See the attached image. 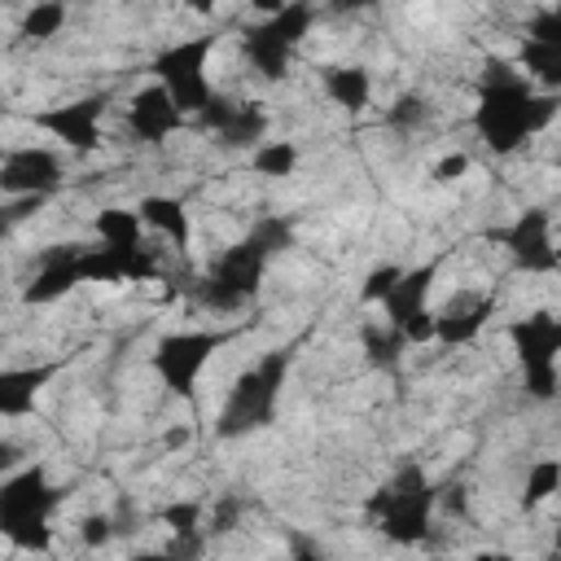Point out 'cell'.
Segmentation results:
<instances>
[{
	"mask_svg": "<svg viewBox=\"0 0 561 561\" xmlns=\"http://www.w3.org/2000/svg\"><path fill=\"white\" fill-rule=\"evenodd\" d=\"M237 517H241V500H237V495H224V500L210 508V522H202L206 539H210V535H228V530L237 526Z\"/></svg>",
	"mask_w": 561,
	"mask_h": 561,
	"instance_id": "30",
	"label": "cell"
},
{
	"mask_svg": "<svg viewBox=\"0 0 561 561\" xmlns=\"http://www.w3.org/2000/svg\"><path fill=\"white\" fill-rule=\"evenodd\" d=\"M373 4H381V0H329L333 13H359V9H373Z\"/></svg>",
	"mask_w": 561,
	"mask_h": 561,
	"instance_id": "36",
	"label": "cell"
},
{
	"mask_svg": "<svg viewBox=\"0 0 561 561\" xmlns=\"http://www.w3.org/2000/svg\"><path fill=\"white\" fill-rule=\"evenodd\" d=\"M184 438H188V434H184V430H171V434H167V447H180V443H184Z\"/></svg>",
	"mask_w": 561,
	"mask_h": 561,
	"instance_id": "39",
	"label": "cell"
},
{
	"mask_svg": "<svg viewBox=\"0 0 561 561\" xmlns=\"http://www.w3.org/2000/svg\"><path fill=\"white\" fill-rule=\"evenodd\" d=\"M75 285H83V245H53L39 254V267H35L31 285L22 289V302L44 307V302H57L61 294H70Z\"/></svg>",
	"mask_w": 561,
	"mask_h": 561,
	"instance_id": "14",
	"label": "cell"
},
{
	"mask_svg": "<svg viewBox=\"0 0 561 561\" xmlns=\"http://www.w3.org/2000/svg\"><path fill=\"white\" fill-rule=\"evenodd\" d=\"M324 92L333 105H342L346 114H359L368 110V96H373V79L364 66H324Z\"/></svg>",
	"mask_w": 561,
	"mask_h": 561,
	"instance_id": "20",
	"label": "cell"
},
{
	"mask_svg": "<svg viewBox=\"0 0 561 561\" xmlns=\"http://www.w3.org/2000/svg\"><path fill=\"white\" fill-rule=\"evenodd\" d=\"M557 105H561L557 92H535L522 70L491 57L482 70V83H478L473 127L491 153H513L526 136L543 131L557 118Z\"/></svg>",
	"mask_w": 561,
	"mask_h": 561,
	"instance_id": "1",
	"label": "cell"
},
{
	"mask_svg": "<svg viewBox=\"0 0 561 561\" xmlns=\"http://www.w3.org/2000/svg\"><path fill=\"white\" fill-rule=\"evenodd\" d=\"M215 4H219V0H188V9H193V13H202V18H210V13H215Z\"/></svg>",
	"mask_w": 561,
	"mask_h": 561,
	"instance_id": "37",
	"label": "cell"
},
{
	"mask_svg": "<svg viewBox=\"0 0 561 561\" xmlns=\"http://www.w3.org/2000/svg\"><path fill=\"white\" fill-rule=\"evenodd\" d=\"M39 206H44L39 193H4V202H0V237H13V228L26 224Z\"/></svg>",
	"mask_w": 561,
	"mask_h": 561,
	"instance_id": "29",
	"label": "cell"
},
{
	"mask_svg": "<svg viewBox=\"0 0 561 561\" xmlns=\"http://www.w3.org/2000/svg\"><path fill=\"white\" fill-rule=\"evenodd\" d=\"M522 66H526V79L543 83L548 92L561 88V39H522Z\"/></svg>",
	"mask_w": 561,
	"mask_h": 561,
	"instance_id": "22",
	"label": "cell"
},
{
	"mask_svg": "<svg viewBox=\"0 0 561 561\" xmlns=\"http://www.w3.org/2000/svg\"><path fill=\"white\" fill-rule=\"evenodd\" d=\"M96 237L105 245H118V250L140 245V215L123 210V206H105V210H96Z\"/></svg>",
	"mask_w": 561,
	"mask_h": 561,
	"instance_id": "23",
	"label": "cell"
},
{
	"mask_svg": "<svg viewBox=\"0 0 561 561\" xmlns=\"http://www.w3.org/2000/svg\"><path fill=\"white\" fill-rule=\"evenodd\" d=\"M61 26H66V4H61V0H39V4H31V13L22 18V39L44 44V39H53Z\"/></svg>",
	"mask_w": 561,
	"mask_h": 561,
	"instance_id": "25",
	"label": "cell"
},
{
	"mask_svg": "<svg viewBox=\"0 0 561 561\" xmlns=\"http://www.w3.org/2000/svg\"><path fill=\"white\" fill-rule=\"evenodd\" d=\"M79 539H83L88 548L110 543V539H114V517H110V513H88V517L79 522Z\"/></svg>",
	"mask_w": 561,
	"mask_h": 561,
	"instance_id": "31",
	"label": "cell"
},
{
	"mask_svg": "<svg viewBox=\"0 0 561 561\" xmlns=\"http://www.w3.org/2000/svg\"><path fill=\"white\" fill-rule=\"evenodd\" d=\"M491 316H495V298H486V294H456L443 311H434V337L443 346H465V342H473L486 329Z\"/></svg>",
	"mask_w": 561,
	"mask_h": 561,
	"instance_id": "16",
	"label": "cell"
},
{
	"mask_svg": "<svg viewBox=\"0 0 561 561\" xmlns=\"http://www.w3.org/2000/svg\"><path fill=\"white\" fill-rule=\"evenodd\" d=\"M486 241L504 245L517 267L526 272H557V245H552V215L543 206H526L513 224L491 228Z\"/></svg>",
	"mask_w": 561,
	"mask_h": 561,
	"instance_id": "11",
	"label": "cell"
},
{
	"mask_svg": "<svg viewBox=\"0 0 561 561\" xmlns=\"http://www.w3.org/2000/svg\"><path fill=\"white\" fill-rule=\"evenodd\" d=\"M61 373V359L31 364V368H0V416H31L39 390Z\"/></svg>",
	"mask_w": 561,
	"mask_h": 561,
	"instance_id": "17",
	"label": "cell"
},
{
	"mask_svg": "<svg viewBox=\"0 0 561 561\" xmlns=\"http://www.w3.org/2000/svg\"><path fill=\"white\" fill-rule=\"evenodd\" d=\"M311 22H316V4L285 0L276 13H267L263 22L241 31V57L250 61V70H259L263 79L276 83V79H285V70H289L302 35L311 31Z\"/></svg>",
	"mask_w": 561,
	"mask_h": 561,
	"instance_id": "6",
	"label": "cell"
},
{
	"mask_svg": "<svg viewBox=\"0 0 561 561\" xmlns=\"http://www.w3.org/2000/svg\"><path fill=\"white\" fill-rule=\"evenodd\" d=\"M22 456H26V451H22V447H18L13 438H0V473L18 469V465H22Z\"/></svg>",
	"mask_w": 561,
	"mask_h": 561,
	"instance_id": "35",
	"label": "cell"
},
{
	"mask_svg": "<svg viewBox=\"0 0 561 561\" xmlns=\"http://www.w3.org/2000/svg\"><path fill=\"white\" fill-rule=\"evenodd\" d=\"M298 167V145L294 140H267L254 149V171L259 175H294Z\"/></svg>",
	"mask_w": 561,
	"mask_h": 561,
	"instance_id": "28",
	"label": "cell"
},
{
	"mask_svg": "<svg viewBox=\"0 0 561 561\" xmlns=\"http://www.w3.org/2000/svg\"><path fill=\"white\" fill-rule=\"evenodd\" d=\"M61 180H66V167L44 145H18L0 158V193H39V197H48L53 188H61Z\"/></svg>",
	"mask_w": 561,
	"mask_h": 561,
	"instance_id": "13",
	"label": "cell"
},
{
	"mask_svg": "<svg viewBox=\"0 0 561 561\" xmlns=\"http://www.w3.org/2000/svg\"><path fill=\"white\" fill-rule=\"evenodd\" d=\"M526 35L530 39H561V9H539L526 22Z\"/></svg>",
	"mask_w": 561,
	"mask_h": 561,
	"instance_id": "33",
	"label": "cell"
},
{
	"mask_svg": "<svg viewBox=\"0 0 561 561\" xmlns=\"http://www.w3.org/2000/svg\"><path fill=\"white\" fill-rule=\"evenodd\" d=\"M403 346H408V337L390 324V329H381V324H368L364 329V351H368V359L377 364V368H394L399 359H403Z\"/></svg>",
	"mask_w": 561,
	"mask_h": 561,
	"instance_id": "26",
	"label": "cell"
},
{
	"mask_svg": "<svg viewBox=\"0 0 561 561\" xmlns=\"http://www.w3.org/2000/svg\"><path fill=\"white\" fill-rule=\"evenodd\" d=\"M561 486V465L552 460V456H543V460H535L530 469H526V491H522V504L526 508H535V504H543L552 491Z\"/></svg>",
	"mask_w": 561,
	"mask_h": 561,
	"instance_id": "27",
	"label": "cell"
},
{
	"mask_svg": "<svg viewBox=\"0 0 561 561\" xmlns=\"http://www.w3.org/2000/svg\"><path fill=\"white\" fill-rule=\"evenodd\" d=\"M105 92H92V96H79V101H61V105H48L39 114H31V123L48 136H57L61 145H70L75 153H96L101 149V114H105Z\"/></svg>",
	"mask_w": 561,
	"mask_h": 561,
	"instance_id": "12",
	"label": "cell"
},
{
	"mask_svg": "<svg viewBox=\"0 0 561 561\" xmlns=\"http://www.w3.org/2000/svg\"><path fill=\"white\" fill-rule=\"evenodd\" d=\"M136 215H140V224H149L153 232H162L175 250H188V237H193V228H188V210H184V202H175V197H140V206H136Z\"/></svg>",
	"mask_w": 561,
	"mask_h": 561,
	"instance_id": "18",
	"label": "cell"
},
{
	"mask_svg": "<svg viewBox=\"0 0 561 561\" xmlns=\"http://www.w3.org/2000/svg\"><path fill=\"white\" fill-rule=\"evenodd\" d=\"M250 4H254V9H263V13H276L285 0H250Z\"/></svg>",
	"mask_w": 561,
	"mask_h": 561,
	"instance_id": "38",
	"label": "cell"
},
{
	"mask_svg": "<svg viewBox=\"0 0 561 561\" xmlns=\"http://www.w3.org/2000/svg\"><path fill=\"white\" fill-rule=\"evenodd\" d=\"M430 118H434V105H430L425 96H416V92H403V96L386 110V127H394V131H403V136H416L421 127H430Z\"/></svg>",
	"mask_w": 561,
	"mask_h": 561,
	"instance_id": "24",
	"label": "cell"
},
{
	"mask_svg": "<svg viewBox=\"0 0 561 561\" xmlns=\"http://www.w3.org/2000/svg\"><path fill=\"white\" fill-rule=\"evenodd\" d=\"M294 342L289 346H276L267 351L254 368H245L224 408H219V421H215V434L219 438H245L254 430H267L276 421V403H280V390H285V377H289V364H294Z\"/></svg>",
	"mask_w": 561,
	"mask_h": 561,
	"instance_id": "3",
	"label": "cell"
},
{
	"mask_svg": "<svg viewBox=\"0 0 561 561\" xmlns=\"http://www.w3.org/2000/svg\"><path fill=\"white\" fill-rule=\"evenodd\" d=\"M232 337H237V329H184V333H167L153 346V373L162 377V386L175 399H184L188 408H197V373Z\"/></svg>",
	"mask_w": 561,
	"mask_h": 561,
	"instance_id": "7",
	"label": "cell"
},
{
	"mask_svg": "<svg viewBox=\"0 0 561 561\" xmlns=\"http://www.w3.org/2000/svg\"><path fill=\"white\" fill-rule=\"evenodd\" d=\"M508 342L526 373V390L535 399H557V351H561V320L552 311H530L508 324Z\"/></svg>",
	"mask_w": 561,
	"mask_h": 561,
	"instance_id": "9",
	"label": "cell"
},
{
	"mask_svg": "<svg viewBox=\"0 0 561 561\" xmlns=\"http://www.w3.org/2000/svg\"><path fill=\"white\" fill-rule=\"evenodd\" d=\"M66 486L48 482L44 465H26L13 478L0 482V535L26 552H48L53 548V508L61 504Z\"/></svg>",
	"mask_w": 561,
	"mask_h": 561,
	"instance_id": "4",
	"label": "cell"
},
{
	"mask_svg": "<svg viewBox=\"0 0 561 561\" xmlns=\"http://www.w3.org/2000/svg\"><path fill=\"white\" fill-rule=\"evenodd\" d=\"M289 245H294V224H289V219H280V215L254 219V228H250L237 245H228V250L210 263L206 276H197V280L188 285V298H193L197 307H210V311H237V307H245V302L259 294L272 254L289 250Z\"/></svg>",
	"mask_w": 561,
	"mask_h": 561,
	"instance_id": "2",
	"label": "cell"
},
{
	"mask_svg": "<svg viewBox=\"0 0 561 561\" xmlns=\"http://www.w3.org/2000/svg\"><path fill=\"white\" fill-rule=\"evenodd\" d=\"M465 171H469V153H447V158H438V162H434V180H443V184L460 180Z\"/></svg>",
	"mask_w": 561,
	"mask_h": 561,
	"instance_id": "34",
	"label": "cell"
},
{
	"mask_svg": "<svg viewBox=\"0 0 561 561\" xmlns=\"http://www.w3.org/2000/svg\"><path fill=\"white\" fill-rule=\"evenodd\" d=\"M399 272H403V267H394V263L373 267V272H368V280H364V289H359V298H364V302H381V298H386V289L399 280Z\"/></svg>",
	"mask_w": 561,
	"mask_h": 561,
	"instance_id": "32",
	"label": "cell"
},
{
	"mask_svg": "<svg viewBox=\"0 0 561 561\" xmlns=\"http://www.w3.org/2000/svg\"><path fill=\"white\" fill-rule=\"evenodd\" d=\"M180 123H184V114L175 110V101L167 96L162 83H149L127 101V131L136 145H162L171 131H180Z\"/></svg>",
	"mask_w": 561,
	"mask_h": 561,
	"instance_id": "15",
	"label": "cell"
},
{
	"mask_svg": "<svg viewBox=\"0 0 561 561\" xmlns=\"http://www.w3.org/2000/svg\"><path fill=\"white\" fill-rule=\"evenodd\" d=\"M162 522L171 526V552L175 557H197L202 552V543H206V530H202V522H206V504L202 500H180V504H171V508H162Z\"/></svg>",
	"mask_w": 561,
	"mask_h": 561,
	"instance_id": "19",
	"label": "cell"
},
{
	"mask_svg": "<svg viewBox=\"0 0 561 561\" xmlns=\"http://www.w3.org/2000/svg\"><path fill=\"white\" fill-rule=\"evenodd\" d=\"M434 508H438V504H434V482H430V473H425L416 460L399 465L394 478L381 482V486L368 495V504H364L368 522H373L386 539H394V543H421V539L430 535Z\"/></svg>",
	"mask_w": 561,
	"mask_h": 561,
	"instance_id": "5",
	"label": "cell"
},
{
	"mask_svg": "<svg viewBox=\"0 0 561 561\" xmlns=\"http://www.w3.org/2000/svg\"><path fill=\"white\" fill-rule=\"evenodd\" d=\"M210 53H215V35H193V39H180V44L162 48V53L149 61L153 79L167 88V96L175 101L180 114H197V110L215 96V88H210V79H206Z\"/></svg>",
	"mask_w": 561,
	"mask_h": 561,
	"instance_id": "8",
	"label": "cell"
},
{
	"mask_svg": "<svg viewBox=\"0 0 561 561\" xmlns=\"http://www.w3.org/2000/svg\"><path fill=\"white\" fill-rule=\"evenodd\" d=\"M263 131H267V110L259 101H232V110H228V118L219 123L215 136L228 149H250V145L263 140Z\"/></svg>",
	"mask_w": 561,
	"mask_h": 561,
	"instance_id": "21",
	"label": "cell"
},
{
	"mask_svg": "<svg viewBox=\"0 0 561 561\" xmlns=\"http://www.w3.org/2000/svg\"><path fill=\"white\" fill-rule=\"evenodd\" d=\"M434 276H438V259H430V263H421V267H408V272H399V280H394V285L386 289V298H381L386 320L408 337V346L434 337V311H430Z\"/></svg>",
	"mask_w": 561,
	"mask_h": 561,
	"instance_id": "10",
	"label": "cell"
}]
</instances>
